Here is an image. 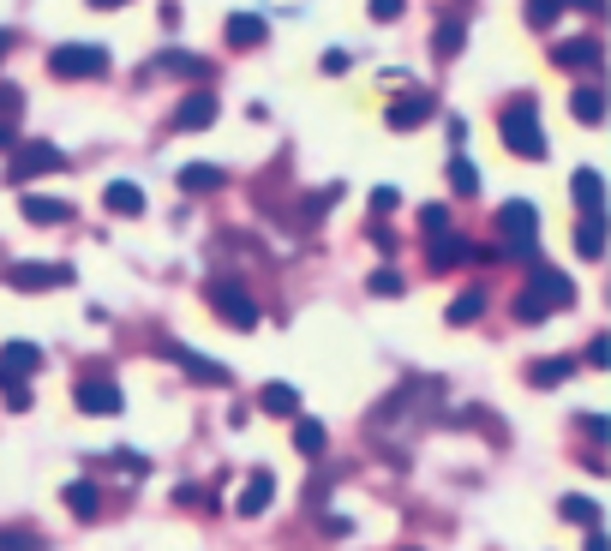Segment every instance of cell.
Instances as JSON below:
<instances>
[{"mask_svg": "<svg viewBox=\"0 0 611 551\" xmlns=\"http://www.w3.org/2000/svg\"><path fill=\"white\" fill-rule=\"evenodd\" d=\"M18 294H42V288H66L72 282V264H18L12 276H6Z\"/></svg>", "mask_w": 611, "mask_h": 551, "instance_id": "obj_11", "label": "cell"}, {"mask_svg": "<svg viewBox=\"0 0 611 551\" xmlns=\"http://www.w3.org/2000/svg\"><path fill=\"white\" fill-rule=\"evenodd\" d=\"M0 551H42V540H36V534H18V528H12V534H0Z\"/></svg>", "mask_w": 611, "mask_h": 551, "instance_id": "obj_37", "label": "cell"}, {"mask_svg": "<svg viewBox=\"0 0 611 551\" xmlns=\"http://www.w3.org/2000/svg\"><path fill=\"white\" fill-rule=\"evenodd\" d=\"M102 204H108L114 216H138V210H144V186H132V180H114V186L102 192Z\"/></svg>", "mask_w": 611, "mask_h": 551, "instance_id": "obj_24", "label": "cell"}, {"mask_svg": "<svg viewBox=\"0 0 611 551\" xmlns=\"http://www.w3.org/2000/svg\"><path fill=\"white\" fill-rule=\"evenodd\" d=\"M210 120H216V96H210V90H192V96L174 108V126H180V132H204Z\"/></svg>", "mask_w": 611, "mask_h": 551, "instance_id": "obj_13", "label": "cell"}, {"mask_svg": "<svg viewBox=\"0 0 611 551\" xmlns=\"http://www.w3.org/2000/svg\"><path fill=\"white\" fill-rule=\"evenodd\" d=\"M222 30H228V48H258L264 42V18L258 12H234Z\"/></svg>", "mask_w": 611, "mask_h": 551, "instance_id": "obj_20", "label": "cell"}, {"mask_svg": "<svg viewBox=\"0 0 611 551\" xmlns=\"http://www.w3.org/2000/svg\"><path fill=\"white\" fill-rule=\"evenodd\" d=\"M396 204H402V192H396V186H378V192H372V210H396Z\"/></svg>", "mask_w": 611, "mask_h": 551, "instance_id": "obj_40", "label": "cell"}, {"mask_svg": "<svg viewBox=\"0 0 611 551\" xmlns=\"http://www.w3.org/2000/svg\"><path fill=\"white\" fill-rule=\"evenodd\" d=\"M570 378H576V360H558V354L540 360V366H528V384H534V390H558V384H570Z\"/></svg>", "mask_w": 611, "mask_h": 551, "instance_id": "obj_22", "label": "cell"}, {"mask_svg": "<svg viewBox=\"0 0 611 551\" xmlns=\"http://www.w3.org/2000/svg\"><path fill=\"white\" fill-rule=\"evenodd\" d=\"M558 6H576V12H594V18L606 12V0H558Z\"/></svg>", "mask_w": 611, "mask_h": 551, "instance_id": "obj_41", "label": "cell"}, {"mask_svg": "<svg viewBox=\"0 0 611 551\" xmlns=\"http://www.w3.org/2000/svg\"><path fill=\"white\" fill-rule=\"evenodd\" d=\"M480 306H486V294H480V288L456 294V300H450V312H444V318H450V330H468V324L480 318Z\"/></svg>", "mask_w": 611, "mask_h": 551, "instance_id": "obj_25", "label": "cell"}, {"mask_svg": "<svg viewBox=\"0 0 611 551\" xmlns=\"http://www.w3.org/2000/svg\"><path fill=\"white\" fill-rule=\"evenodd\" d=\"M552 60H558V66H576V72H594V66H600V42H594V36H570V42L552 48Z\"/></svg>", "mask_w": 611, "mask_h": 551, "instance_id": "obj_14", "label": "cell"}, {"mask_svg": "<svg viewBox=\"0 0 611 551\" xmlns=\"http://www.w3.org/2000/svg\"><path fill=\"white\" fill-rule=\"evenodd\" d=\"M570 108H576V120H582V126H600V114H606V96H600L594 84H582V90L570 96Z\"/></svg>", "mask_w": 611, "mask_h": 551, "instance_id": "obj_28", "label": "cell"}, {"mask_svg": "<svg viewBox=\"0 0 611 551\" xmlns=\"http://www.w3.org/2000/svg\"><path fill=\"white\" fill-rule=\"evenodd\" d=\"M498 228H504L510 252H522V258L534 264V234H540V216H534V204H528V198H510V204L498 210Z\"/></svg>", "mask_w": 611, "mask_h": 551, "instance_id": "obj_5", "label": "cell"}, {"mask_svg": "<svg viewBox=\"0 0 611 551\" xmlns=\"http://www.w3.org/2000/svg\"><path fill=\"white\" fill-rule=\"evenodd\" d=\"M42 174H66V150L36 138V144H12V168L6 180H42Z\"/></svg>", "mask_w": 611, "mask_h": 551, "instance_id": "obj_4", "label": "cell"}, {"mask_svg": "<svg viewBox=\"0 0 611 551\" xmlns=\"http://www.w3.org/2000/svg\"><path fill=\"white\" fill-rule=\"evenodd\" d=\"M402 288H408V282H402L396 270H372V294H378V300H396Z\"/></svg>", "mask_w": 611, "mask_h": 551, "instance_id": "obj_32", "label": "cell"}, {"mask_svg": "<svg viewBox=\"0 0 611 551\" xmlns=\"http://www.w3.org/2000/svg\"><path fill=\"white\" fill-rule=\"evenodd\" d=\"M558 510H564V522H576V528H600V504H594L588 492H570Z\"/></svg>", "mask_w": 611, "mask_h": 551, "instance_id": "obj_27", "label": "cell"}, {"mask_svg": "<svg viewBox=\"0 0 611 551\" xmlns=\"http://www.w3.org/2000/svg\"><path fill=\"white\" fill-rule=\"evenodd\" d=\"M588 366H611V336H594V342H588Z\"/></svg>", "mask_w": 611, "mask_h": 551, "instance_id": "obj_38", "label": "cell"}, {"mask_svg": "<svg viewBox=\"0 0 611 551\" xmlns=\"http://www.w3.org/2000/svg\"><path fill=\"white\" fill-rule=\"evenodd\" d=\"M12 144H18V126H12V120H0V150H12Z\"/></svg>", "mask_w": 611, "mask_h": 551, "instance_id": "obj_42", "label": "cell"}, {"mask_svg": "<svg viewBox=\"0 0 611 551\" xmlns=\"http://www.w3.org/2000/svg\"><path fill=\"white\" fill-rule=\"evenodd\" d=\"M450 186H456L462 198H474V192H480V168H474V156H462V150L450 156Z\"/></svg>", "mask_w": 611, "mask_h": 551, "instance_id": "obj_29", "label": "cell"}, {"mask_svg": "<svg viewBox=\"0 0 611 551\" xmlns=\"http://www.w3.org/2000/svg\"><path fill=\"white\" fill-rule=\"evenodd\" d=\"M66 510H72V516H84V522H90V516H96V510H102V492H96V486H90V480H72V486H66Z\"/></svg>", "mask_w": 611, "mask_h": 551, "instance_id": "obj_26", "label": "cell"}, {"mask_svg": "<svg viewBox=\"0 0 611 551\" xmlns=\"http://www.w3.org/2000/svg\"><path fill=\"white\" fill-rule=\"evenodd\" d=\"M18 114H24V90L0 78V120H18Z\"/></svg>", "mask_w": 611, "mask_h": 551, "instance_id": "obj_33", "label": "cell"}, {"mask_svg": "<svg viewBox=\"0 0 611 551\" xmlns=\"http://www.w3.org/2000/svg\"><path fill=\"white\" fill-rule=\"evenodd\" d=\"M42 366V348L36 342H6L0 348V378H24V372H36Z\"/></svg>", "mask_w": 611, "mask_h": 551, "instance_id": "obj_18", "label": "cell"}, {"mask_svg": "<svg viewBox=\"0 0 611 551\" xmlns=\"http://www.w3.org/2000/svg\"><path fill=\"white\" fill-rule=\"evenodd\" d=\"M588 551H611V540L600 534V528H588Z\"/></svg>", "mask_w": 611, "mask_h": 551, "instance_id": "obj_43", "label": "cell"}, {"mask_svg": "<svg viewBox=\"0 0 611 551\" xmlns=\"http://www.w3.org/2000/svg\"><path fill=\"white\" fill-rule=\"evenodd\" d=\"M402 12H408V0H372V18H384V24L402 18Z\"/></svg>", "mask_w": 611, "mask_h": 551, "instance_id": "obj_39", "label": "cell"}, {"mask_svg": "<svg viewBox=\"0 0 611 551\" xmlns=\"http://www.w3.org/2000/svg\"><path fill=\"white\" fill-rule=\"evenodd\" d=\"M324 444H330L324 420H300V426H294V450H300V456H324Z\"/></svg>", "mask_w": 611, "mask_h": 551, "instance_id": "obj_30", "label": "cell"}, {"mask_svg": "<svg viewBox=\"0 0 611 551\" xmlns=\"http://www.w3.org/2000/svg\"><path fill=\"white\" fill-rule=\"evenodd\" d=\"M462 42H468V18H438V30H432V54H438V60H456Z\"/></svg>", "mask_w": 611, "mask_h": 551, "instance_id": "obj_19", "label": "cell"}, {"mask_svg": "<svg viewBox=\"0 0 611 551\" xmlns=\"http://www.w3.org/2000/svg\"><path fill=\"white\" fill-rule=\"evenodd\" d=\"M90 6H96V12H108V6H126V0H90Z\"/></svg>", "mask_w": 611, "mask_h": 551, "instance_id": "obj_44", "label": "cell"}, {"mask_svg": "<svg viewBox=\"0 0 611 551\" xmlns=\"http://www.w3.org/2000/svg\"><path fill=\"white\" fill-rule=\"evenodd\" d=\"M576 252H582V258H600V252H606V210H582V222H576Z\"/></svg>", "mask_w": 611, "mask_h": 551, "instance_id": "obj_16", "label": "cell"}, {"mask_svg": "<svg viewBox=\"0 0 611 551\" xmlns=\"http://www.w3.org/2000/svg\"><path fill=\"white\" fill-rule=\"evenodd\" d=\"M570 192H576V204H582V210H606V180H600V168H576Z\"/></svg>", "mask_w": 611, "mask_h": 551, "instance_id": "obj_21", "label": "cell"}, {"mask_svg": "<svg viewBox=\"0 0 611 551\" xmlns=\"http://www.w3.org/2000/svg\"><path fill=\"white\" fill-rule=\"evenodd\" d=\"M474 258H480L474 240H468V234H450V228L432 234V246H426V264H432V270H456V264H474Z\"/></svg>", "mask_w": 611, "mask_h": 551, "instance_id": "obj_10", "label": "cell"}, {"mask_svg": "<svg viewBox=\"0 0 611 551\" xmlns=\"http://www.w3.org/2000/svg\"><path fill=\"white\" fill-rule=\"evenodd\" d=\"M420 228H426V234H444V228H450V210H444V204H426V210H420Z\"/></svg>", "mask_w": 611, "mask_h": 551, "instance_id": "obj_36", "label": "cell"}, {"mask_svg": "<svg viewBox=\"0 0 611 551\" xmlns=\"http://www.w3.org/2000/svg\"><path fill=\"white\" fill-rule=\"evenodd\" d=\"M18 210H24V222H36V228H60V222L72 216V204H66V198H36V192H24V204H18Z\"/></svg>", "mask_w": 611, "mask_h": 551, "instance_id": "obj_15", "label": "cell"}, {"mask_svg": "<svg viewBox=\"0 0 611 551\" xmlns=\"http://www.w3.org/2000/svg\"><path fill=\"white\" fill-rule=\"evenodd\" d=\"M498 132H504V144H510L516 156H528V162H540V156H546V132H540V120H534V96L510 102Z\"/></svg>", "mask_w": 611, "mask_h": 551, "instance_id": "obj_2", "label": "cell"}, {"mask_svg": "<svg viewBox=\"0 0 611 551\" xmlns=\"http://www.w3.org/2000/svg\"><path fill=\"white\" fill-rule=\"evenodd\" d=\"M210 306L222 312V324H234V330H258V300H252L240 282H210Z\"/></svg>", "mask_w": 611, "mask_h": 551, "instance_id": "obj_6", "label": "cell"}, {"mask_svg": "<svg viewBox=\"0 0 611 551\" xmlns=\"http://www.w3.org/2000/svg\"><path fill=\"white\" fill-rule=\"evenodd\" d=\"M564 306H576V282L564 276V270H552V264H528V288L516 294V318L522 324H546L552 312H564Z\"/></svg>", "mask_w": 611, "mask_h": 551, "instance_id": "obj_1", "label": "cell"}, {"mask_svg": "<svg viewBox=\"0 0 611 551\" xmlns=\"http://www.w3.org/2000/svg\"><path fill=\"white\" fill-rule=\"evenodd\" d=\"M384 120H390L396 132H414V126H426V120H432V90H402V96L384 108Z\"/></svg>", "mask_w": 611, "mask_h": 551, "instance_id": "obj_9", "label": "cell"}, {"mask_svg": "<svg viewBox=\"0 0 611 551\" xmlns=\"http://www.w3.org/2000/svg\"><path fill=\"white\" fill-rule=\"evenodd\" d=\"M156 72H174V78H204V60H198V54H156Z\"/></svg>", "mask_w": 611, "mask_h": 551, "instance_id": "obj_31", "label": "cell"}, {"mask_svg": "<svg viewBox=\"0 0 611 551\" xmlns=\"http://www.w3.org/2000/svg\"><path fill=\"white\" fill-rule=\"evenodd\" d=\"M258 408L294 420V414H300V390H294V384H264V390H258Z\"/></svg>", "mask_w": 611, "mask_h": 551, "instance_id": "obj_23", "label": "cell"}, {"mask_svg": "<svg viewBox=\"0 0 611 551\" xmlns=\"http://www.w3.org/2000/svg\"><path fill=\"white\" fill-rule=\"evenodd\" d=\"M6 48H12V36H6V30H0V60H6Z\"/></svg>", "mask_w": 611, "mask_h": 551, "instance_id": "obj_45", "label": "cell"}, {"mask_svg": "<svg viewBox=\"0 0 611 551\" xmlns=\"http://www.w3.org/2000/svg\"><path fill=\"white\" fill-rule=\"evenodd\" d=\"M174 186L180 192H216V186H228V168H216V162H186V168H174Z\"/></svg>", "mask_w": 611, "mask_h": 551, "instance_id": "obj_12", "label": "cell"}, {"mask_svg": "<svg viewBox=\"0 0 611 551\" xmlns=\"http://www.w3.org/2000/svg\"><path fill=\"white\" fill-rule=\"evenodd\" d=\"M558 12H564L558 0H528V24H534V30H546V24H552Z\"/></svg>", "mask_w": 611, "mask_h": 551, "instance_id": "obj_35", "label": "cell"}, {"mask_svg": "<svg viewBox=\"0 0 611 551\" xmlns=\"http://www.w3.org/2000/svg\"><path fill=\"white\" fill-rule=\"evenodd\" d=\"M408 551H414V546H408Z\"/></svg>", "mask_w": 611, "mask_h": 551, "instance_id": "obj_46", "label": "cell"}, {"mask_svg": "<svg viewBox=\"0 0 611 551\" xmlns=\"http://www.w3.org/2000/svg\"><path fill=\"white\" fill-rule=\"evenodd\" d=\"M72 402H78L84 414H96V420H108V414H120V408H126L120 384H114V378H102V372L78 378V384H72Z\"/></svg>", "mask_w": 611, "mask_h": 551, "instance_id": "obj_7", "label": "cell"}, {"mask_svg": "<svg viewBox=\"0 0 611 551\" xmlns=\"http://www.w3.org/2000/svg\"><path fill=\"white\" fill-rule=\"evenodd\" d=\"M108 462H114V468H126L132 480H138V474H150V456H138V450H114Z\"/></svg>", "mask_w": 611, "mask_h": 551, "instance_id": "obj_34", "label": "cell"}, {"mask_svg": "<svg viewBox=\"0 0 611 551\" xmlns=\"http://www.w3.org/2000/svg\"><path fill=\"white\" fill-rule=\"evenodd\" d=\"M270 504H276V474H252V480H246V492H240V504H234V510H240V516H264V510H270Z\"/></svg>", "mask_w": 611, "mask_h": 551, "instance_id": "obj_17", "label": "cell"}, {"mask_svg": "<svg viewBox=\"0 0 611 551\" xmlns=\"http://www.w3.org/2000/svg\"><path fill=\"white\" fill-rule=\"evenodd\" d=\"M168 360L186 372V378H198V384H210V390H222V384H234V372L228 366H216L210 354H198V348H180V342H168Z\"/></svg>", "mask_w": 611, "mask_h": 551, "instance_id": "obj_8", "label": "cell"}, {"mask_svg": "<svg viewBox=\"0 0 611 551\" xmlns=\"http://www.w3.org/2000/svg\"><path fill=\"white\" fill-rule=\"evenodd\" d=\"M48 72L54 78H102L108 72V48H96V42H60L48 54Z\"/></svg>", "mask_w": 611, "mask_h": 551, "instance_id": "obj_3", "label": "cell"}]
</instances>
